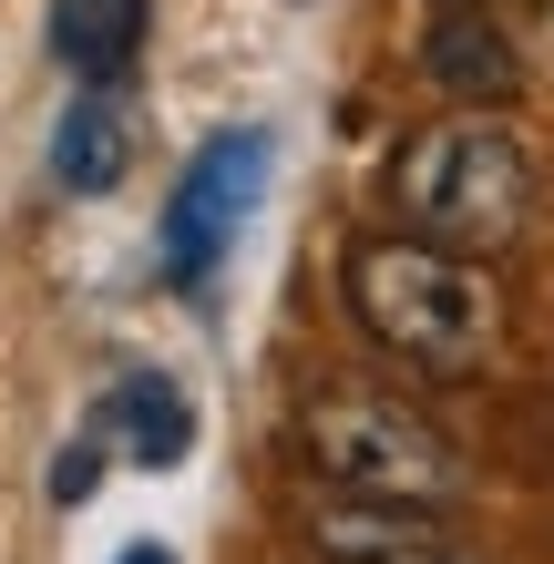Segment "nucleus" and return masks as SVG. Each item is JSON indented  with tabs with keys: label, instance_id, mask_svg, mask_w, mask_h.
Listing matches in <instances>:
<instances>
[{
	"label": "nucleus",
	"instance_id": "nucleus-1",
	"mask_svg": "<svg viewBox=\"0 0 554 564\" xmlns=\"http://www.w3.org/2000/svg\"><path fill=\"white\" fill-rule=\"evenodd\" d=\"M349 318L421 380H463L493 359V288L472 257H452L432 237H360L349 247Z\"/></svg>",
	"mask_w": 554,
	"mask_h": 564
},
{
	"label": "nucleus",
	"instance_id": "nucleus-2",
	"mask_svg": "<svg viewBox=\"0 0 554 564\" xmlns=\"http://www.w3.org/2000/svg\"><path fill=\"white\" fill-rule=\"evenodd\" d=\"M524 206H534V164L493 113H452V123H432V134H411L390 154V216H401V237H432L452 257L513 247Z\"/></svg>",
	"mask_w": 554,
	"mask_h": 564
},
{
	"label": "nucleus",
	"instance_id": "nucleus-3",
	"mask_svg": "<svg viewBox=\"0 0 554 564\" xmlns=\"http://www.w3.org/2000/svg\"><path fill=\"white\" fill-rule=\"evenodd\" d=\"M298 452H308V473L329 482V492H349V503L452 513L472 492L463 442H452L432 411H411L401 390H329V401H308Z\"/></svg>",
	"mask_w": 554,
	"mask_h": 564
},
{
	"label": "nucleus",
	"instance_id": "nucleus-4",
	"mask_svg": "<svg viewBox=\"0 0 554 564\" xmlns=\"http://www.w3.org/2000/svg\"><path fill=\"white\" fill-rule=\"evenodd\" d=\"M268 164H278V144L257 134V123L216 134L206 154L185 164V175H175V206H165V278H185V288L216 278V257L237 247V226L257 216V195H268Z\"/></svg>",
	"mask_w": 554,
	"mask_h": 564
},
{
	"label": "nucleus",
	"instance_id": "nucleus-5",
	"mask_svg": "<svg viewBox=\"0 0 554 564\" xmlns=\"http://www.w3.org/2000/svg\"><path fill=\"white\" fill-rule=\"evenodd\" d=\"M421 83L452 93L463 113L513 104L524 93V52H513L503 11H432V31H421Z\"/></svg>",
	"mask_w": 554,
	"mask_h": 564
},
{
	"label": "nucleus",
	"instance_id": "nucleus-6",
	"mask_svg": "<svg viewBox=\"0 0 554 564\" xmlns=\"http://www.w3.org/2000/svg\"><path fill=\"white\" fill-rule=\"evenodd\" d=\"M308 544H318V564H482L452 523L411 513V503H349V492L308 523Z\"/></svg>",
	"mask_w": 554,
	"mask_h": 564
},
{
	"label": "nucleus",
	"instance_id": "nucleus-7",
	"mask_svg": "<svg viewBox=\"0 0 554 564\" xmlns=\"http://www.w3.org/2000/svg\"><path fill=\"white\" fill-rule=\"evenodd\" d=\"M144 52V0H52V62L83 93H113Z\"/></svg>",
	"mask_w": 554,
	"mask_h": 564
},
{
	"label": "nucleus",
	"instance_id": "nucleus-8",
	"mask_svg": "<svg viewBox=\"0 0 554 564\" xmlns=\"http://www.w3.org/2000/svg\"><path fill=\"white\" fill-rule=\"evenodd\" d=\"M104 431L144 462V473H165V462L195 452V401H185L165 370H134V380H113V390H104Z\"/></svg>",
	"mask_w": 554,
	"mask_h": 564
},
{
	"label": "nucleus",
	"instance_id": "nucleus-9",
	"mask_svg": "<svg viewBox=\"0 0 554 564\" xmlns=\"http://www.w3.org/2000/svg\"><path fill=\"white\" fill-rule=\"evenodd\" d=\"M123 164H134L123 104H113V93H83V104L52 123V175L73 185V195H104V185H123Z\"/></svg>",
	"mask_w": 554,
	"mask_h": 564
},
{
	"label": "nucleus",
	"instance_id": "nucleus-10",
	"mask_svg": "<svg viewBox=\"0 0 554 564\" xmlns=\"http://www.w3.org/2000/svg\"><path fill=\"white\" fill-rule=\"evenodd\" d=\"M93 482H104V442H62V462H52V503H93Z\"/></svg>",
	"mask_w": 554,
	"mask_h": 564
},
{
	"label": "nucleus",
	"instance_id": "nucleus-11",
	"mask_svg": "<svg viewBox=\"0 0 554 564\" xmlns=\"http://www.w3.org/2000/svg\"><path fill=\"white\" fill-rule=\"evenodd\" d=\"M123 564H175V554L165 544H123Z\"/></svg>",
	"mask_w": 554,
	"mask_h": 564
},
{
	"label": "nucleus",
	"instance_id": "nucleus-12",
	"mask_svg": "<svg viewBox=\"0 0 554 564\" xmlns=\"http://www.w3.org/2000/svg\"><path fill=\"white\" fill-rule=\"evenodd\" d=\"M432 11H503V0H432Z\"/></svg>",
	"mask_w": 554,
	"mask_h": 564
}]
</instances>
